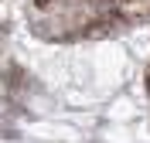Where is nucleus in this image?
Instances as JSON below:
<instances>
[{
    "label": "nucleus",
    "mask_w": 150,
    "mask_h": 143,
    "mask_svg": "<svg viewBox=\"0 0 150 143\" xmlns=\"http://www.w3.org/2000/svg\"><path fill=\"white\" fill-rule=\"evenodd\" d=\"M38 4H48V0H38Z\"/></svg>",
    "instance_id": "nucleus-1"
}]
</instances>
